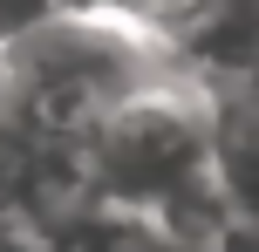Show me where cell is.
I'll list each match as a JSON object with an SVG mask.
<instances>
[{
    "label": "cell",
    "mask_w": 259,
    "mask_h": 252,
    "mask_svg": "<svg viewBox=\"0 0 259 252\" xmlns=\"http://www.w3.org/2000/svg\"><path fill=\"white\" fill-rule=\"evenodd\" d=\"M178 75L123 7H48L0 55V109L41 143H89V130L137 89Z\"/></svg>",
    "instance_id": "cell-1"
},
{
    "label": "cell",
    "mask_w": 259,
    "mask_h": 252,
    "mask_svg": "<svg viewBox=\"0 0 259 252\" xmlns=\"http://www.w3.org/2000/svg\"><path fill=\"white\" fill-rule=\"evenodd\" d=\"M211 143H219V89L211 82L178 68V75L137 89L82 143L96 205L130 218L164 212L170 198L211 184Z\"/></svg>",
    "instance_id": "cell-2"
},
{
    "label": "cell",
    "mask_w": 259,
    "mask_h": 252,
    "mask_svg": "<svg viewBox=\"0 0 259 252\" xmlns=\"http://www.w3.org/2000/svg\"><path fill=\"white\" fill-rule=\"evenodd\" d=\"M211 184L232 218L259 225V82L219 89V143H211Z\"/></svg>",
    "instance_id": "cell-3"
},
{
    "label": "cell",
    "mask_w": 259,
    "mask_h": 252,
    "mask_svg": "<svg viewBox=\"0 0 259 252\" xmlns=\"http://www.w3.org/2000/svg\"><path fill=\"white\" fill-rule=\"evenodd\" d=\"M157 232L150 218H130V212H109V205H89L82 218L48 232V252H150Z\"/></svg>",
    "instance_id": "cell-4"
},
{
    "label": "cell",
    "mask_w": 259,
    "mask_h": 252,
    "mask_svg": "<svg viewBox=\"0 0 259 252\" xmlns=\"http://www.w3.org/2000/svg\"><path fill=\"white\" fill-rule=\"evenodd\" d=\"M41 14H48V7H0V55H7V48H14V41H21V34H27V27H34V21H41Z\"/></svg>",
    "instance_id": "cell-5"
},
{
    "label": "cell",
    "mask_w": 259,
    "mask_h": 252,
    "mask_svg": "<svg viewBox=\"0 0 259 252\" xmlns=\"http://www.w3.org/2000/svg\"><path fill=\"white\" fill-rule=\"evenodd\" d=\"M211 252H259V225H252V218H232V225L219 232V245H211Z\"/></svg>",
    "instance_id": "cell-6"
}]
</instances>
